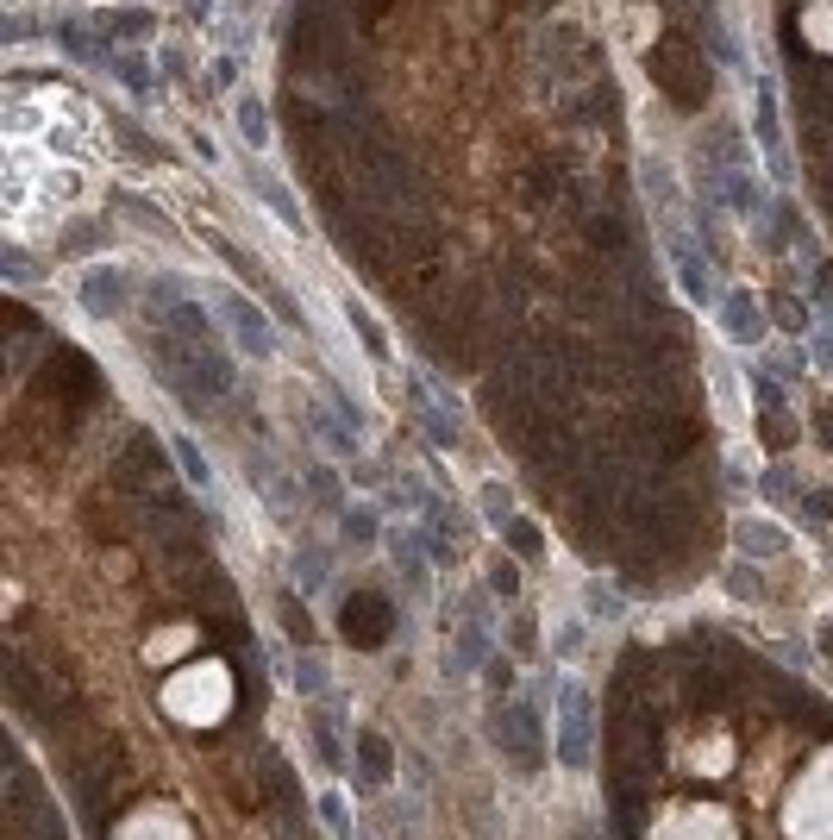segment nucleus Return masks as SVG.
<instances>
[{"label": "nucleus", "mask_w": 833, "mask_h": 840, "mask_svg": "<svg viewBox=\"0 0 833 840\" xmlns=\"http://www.w3.org/2000/svg\"><path fill=\"white\" fill-rule=\"evenodd\" d=\"M251 182H257V195H264V201H270V207H276V220H282V226H295V232H301V207H295V201H289V189H282V182H276V176H264V170H251Z\"/></svg>", "instance_id": "obj_20"}, {"label": "nucleus", "mask_w": 833, "mask_h": 840, "mask_svg": "<svg viewBox=\"0 0 833 840\" xmlns=\"http://www.w3.org/2000/svg\"><path fill=\"white\" fill-rule=\"evenodd\" d=\"M94 32H101V38H145L151 13L145 7H107V13H94Z\"/></svg>", "instance_id": "obj_15"}, {"label": "nucleus", "mask_w": 833, "mask_h": 840, "mask_svg": "<svg viewBox=\"0 0 833 840\" xmlns=\"http://www.w3.org/2000/svg\"><path fill=\"white\" fill-rule=\"evenodd\" d=\"M652 840H740V828H733L727 809H702V803H683L671 809L664 822L652 828Z\"/></svg>", "instance_id": "obj_6"}, {"label": "nucleus", "mask_w": 833, "mask_h": 840, "mask_svg": "<svg viewBox=\"0 0 833 840\" xmlns=\"http://www.w3.org/2000/svg\"><path fill=\"white\" fill-rule=\"evenodd\" d=\"M345 615H357V627H345V634H357L364 646H370V640H383V615H389V609H383L376 596H357V602H345Z\"/></svg>", "instance_id": "obj_18"}, {"label": "nucleus", "mask_w": 833, "mask_h": 840, "mask_svg": "<svg viewBox=\"0 0 833 840\" xmlns=\"http://www.w3.org/2000/svg\"><path fill=\"white\" fill-rule=\"evenodd\" d=\"M220 314H226V333H232V345H238V358H257V364H270L276 358V333H270V314L257 308V301H245V295H220Z\"/></svg>", "instance_id": "obj_5"}, {"label": "nucleus", "mask_w": 833, "mask_h": 840, "mask_svg": "<svg viewBox=\"0 0 833 840\" xmlns=\"http://www.w3.org/2000/svg\"><path fill=\"white\" fill-rule=\"evenodd\" d=\"M771 320L783 326V333H808V326H815V308H808V295L783 289V295H771Z\"/></svg>", "instance_id": "obj_17"}, {"label": "nucleus", "mask_w": 833, "mask_h": 840, "mask_svg": "<svg viewBox=\"0 0 833 840\" xmlns=\"http://www.w3.org/2000/svg\"><path fill=\"white\" fill-rule=\"evenodd\" d=\"M113 840H195V828L182 822V809H170V803H145V809H132L126 822H119Z\"/></svg>", "instance_id": "obj_9"}, {"label": "nucleus", "mask_w": 833, "mask_h": 840, "mask_svg": "<svg viewBox=\"0 0 833 840\" xmlns=\"http://www.w3.org/2000/svg\"><path fill=\"white\" fill-rule=\"evenodd\" d=\"M652 69H658V88H664L677 107H702V101H708V57H702V44L664 38V51L652 57Z\"/></svg>", "instance_id": "obj_3"}, {"label": "nucleus", "mask_w": 833, "mask_h": 840, "mask_svg": "<svg viewBox=\"0 0 833 840\" xmlns=\"http://www.w3.org/2000/svg\"><path fill=\"white\" fill-rule=\"evenodd\" d=\"M357 746H364V765H370V778H389V740H376V734H357Z\"/></svg>", "instance_id": "obj_30"}, {"label": "nucleus", "mask_w": 833, "mask_h": 840, "mask_svg": "<svg viewBox=\"0 0 833 840\" xmlns=\"http://www.w3.org/2000/svg\"><path fill=\"white\" fill-rule=\"evenodd\" d=\"M577 646H583V627H564V634H558V659H577Z\"/></svg>", "instance_id": "obj_36"}, {"label": "nucleus", "mask_w": 833, "mask_h": 840, "mask_svg": "<svg viewBox=\"0 0 833 840\" xmlns=\"http://www.w3.org/2000/svg\"><path fill=\"white\" fill-rule=\"evenodd\" d=\"M345 540H376V508H351V515H345Z\"/></svg>", "instance_id": "obj_32"}, {"label": "nucleus", "mask_w": 833, "mask_h": 840, "mask_svg": "<svg viewBox=\"0 0 833 840\" xmlns=\"http://www.w3.org/2000/svg\"><path fill=\"white\" fill-rule=\"evenodd\" d=\"M320 815H326L332 840H357V834H364V828H357V815H351V803L339 797V790H320Z\"/></svg>", "instance_id": "obj_19"}, {"label": "nucleus", "mask_w": 833, "mask_h": 840, "mask_svg": "<svg viewBox=\"0 0 833 840\" xmlns=\"http://www.w3.org/2000/svg\"><path fill=\"white\" fill-rule=\"evenodd\" d=\"M232 126H238V138L257 151V145H270V120H264V101L257 95H238L232 101Z\"/></svg>", "instance_id": "obj_16"}, {"label": "nucleus", "mask_w": 833, "mask_h": 840, "mask_svg": "<svg viewBox=\"0 0 833 840\" xmlns=\"http://www.w3.org/2000/svg\"><path fill=\"white\" fill-rule=\"evenodd\" d=\"M170 446H176V458H182V477H188V483H195V489H201V496H207V489H213V471H207V458H201V446H195V439H188V433H176V439H170Z\"/></svg>", "instance_id": "obj_22"}, {"label": "nucleus", "mask_w": 833, "mask_h": 840, "mask_svg": "<svg viewBox=\"0 0 833 840\" xmlns=\"http://www.w3.org/2000/svg\"><path fill=\"white\" fill-rule=\"evenodd\" d=\"M783 834L790 840H833V746L815 753V765L783 797Z\"/></svg>", "instance_id": "obj_2"}, {"label": "nucleus", "mask_w": 833, "mask_h": 840, "mask_svg": "<svg viewBox=\"0 0 833 840\" xmlns=\"http://www.w3.org/2000/svg\"><path fill=\"white\" fill-rule=\"evenodd\" d=\"M107 69H113V76L132 88V95H145V88H151V76H145V57H138V51H113V63H107Z\"/></svg>", "instance_id": "obj_24"}, {"label": "nucleus", "mask_w": 833, "mask_h": 840, "mask_svg": "<svg viewBox=\"0 0 833 840\" xmlns=\"http://www.w3.org/2000/svg\"><path fill=\"white\" fill-rule=\"evenodd\" d=\"M408 395H414V414H420V427L433 433V446H458V414H451L445 402H433V389H426L420 377L408 383Z\"/></svg>", "instance_id": "obj_12"}, {"label": "nucleus", "mask_w": 833, "mask_h": 840, "mask_svg": "<svg viewBox=\"0 0 833 840\" xmlns=\"http://www.w3.org/2000/svg\"><path fill=\"white\" fill-rule=\"evenodd\" d=\"M589 740H595L589 690L577 678H564L558 684V759H564V772H583V765H589Z\"/></svg>", "instance_id": "obj_4"}, {"label": "nucleus", "mask_w": 833, "mask_h": 840, "mask_svg": "<svg viewBox=\"0 0 833 840\" xmlns=\"http://www.w3.org/2000/svg\"><path fill=\"white\" fill-rule=\"evenodd\" d=\"M808 352H815L821 370H833V333H827V326H808Z\"/></svg>", "instance_id": "obj_33"}, {"label": "nucleus", "mask_w": 833, "mask_h": 840, "mask_svg": "<svg viewBox=\"0 0 833 840\" xmlns=\"http://www.w3.org/2000/svg\"><path fill=\"white\" fill-rule=\"evenodd\" d=\"M796 508H802V515L815 521V527H827V521H833V489H802V502H796Z\"/></svg>", "instance_id": "obj_29"}, {"label": "nucleus", "mask_w": 833, "mask_h": 840, "mask_svg": "<svg viewBox=\"0 0 833 840\" xmlns=\"http://www.w3.org/2000/svg\"><path fill=\"white\" fill-rule=\"evenodd\" d=\"M295 684H301L307 696H320V690H326V665H320V659H301V671H295Z\"/></svg>", "instance_id": "obj_34"}, {"label": "nucleus", "mask_w": 833, "mask_h": 840, "mask_svg": "<svg viewBox=\"0 0 833 840\" xmlns=\"http://www.w3.org/2000/svg\"><path fill=\"white\" fill-rule=\"evenodd\" d=\"M696 157L708 163V170H746V138L733 120H714L702 138H696Z\"/></svg>", "instance_id": "obj_11"}, {"label": "nucleus", "mask_w": 833, "mask_h": 840, "mask_svg": "<svg viewBox=\"0 0 833 840\" xmlns=\"http://www.w3.org/2000/svg\"><path fill=\"white\" fill-rule=\"evenodd\" d=\"M483 521H489L495 533L514 521V515H508V489H502V483H483Z\"/></svg>", "instance_id": "obj_28"}, {"label": "nucleus", "mask_w": 833, "mask_h": 840, "mask_svg": "<svg viewBox=\"0 0 833 840\" xmlns=\"http://www.w3.org/2000/svg\"><path fill=\"white\" fill-rule=\"evenodd\" d=\"M821 446H827V452H833V408H827V414H821Z\"/></svg>", "instance_id": "obj_37"}, {"label": "nucleus", "mask_w": 833, "mask_h": 840, "mask_svg": "<svg viewBox=\"0 0 833 840\" xmlns=\"http://www.w3.org/2000/svg\"><path fill=\"white\" fill-rule=\"evenodd\" d=\"M502 540H508L520 558H539V552H545V540H539V527H533V521H508V527H502Z\"/></svg>", "instance_id": "obj_27"}, {"label": "nucleus", "mask_w": 833, "mask_h": 840, "mask_svg": "<svg viewBox=\"0 0 833 840\" xmlns=\"http://www.w3.org/2000/svg\"><path fill=\"white\" fill-rule=\"evenodd\" d=\"M721 333L733 345H758V339L771 333V308L752 289H733V295H721Z\"/></svg>", "instance_id": "obj_8"}, {"label": "nucleus", "mask_w": 833, "mask_h": 840, "mask_svg": "<svg viewBox=\"0 0 833 840\" xmlns=\"http://www.w3.org/2000/svg\"><path fill=\"white\" fill-rule=\"evenodd\" d=\"M758 489H765V502H802V489H796V477L783 471V464H771V471L758 477Z\"/></svg>", "instance_id": "obj_26"}, {"label": "nucleus", "mask_w": 833, "mask_h": 840, "mask_svg": "<svg viewBox=\"0 0 833 840\" xmlns=\"http://www.w3.org/2000/svg\"><path fill=\"white\" fill-rule=\"evenodd\" d=\"M758 590H765V583L746 577V565H733V596H758Z\"/></svg>", "instance_id": "obj_35"}, {"label": "nucleus", "mask_w": 833, "mask_h": 840, "mask_svg": "<svg viewBox=\"0 0 833 840\" xmlns=\"http://www.w3.org/2000/svg\"><path fill=\"white\" fill-rule=\"evenodd\" d=\"M395 7H401V0H345V13H351L364 32H376V26H383V19H389Z\"/></svg>", "instance_id": "obj_25"}, {"label": "nucleus", "mask_w": 833, "mask_h": 840, "mask_svg": "<svg viewBox=\"0 0 833 840\" xmlns=\"http://www.w3.org/2000/svg\"><path fill=\"white\" fill-rule=\"evenodd\" d=\"M583 609H589L595 621H621V615H627V602H621V590H608V583L595 577V583H583Z\"/></svg>", "instance_id": "obj_21"}, {"label": "nucleus", "mask_w": 833, "mask_h": 840, "mask_svg": "<svg viewBox=\"0 0 833 840\" xmlns=\"http://www.w3.org/2000/svg\"><path fill=\"white\" fill-rule=\"evenodd\" d=\"M163 709L188 728H207V721H220L232 709V678L220 659H201V665H182L170 684H163Z\"/></svg>", "instance_id": "obj_1"}, {"label": "nucleus", "mask_w": 833, "mask_h": 840, "mask_svg": "<svg viewBox=\"0 0 833 840\" xmlns=\"http://www.w3.org/2000/svg\"><path fill=\"white\" fill-rule=\"evenodd\" d=\"M389 552H395L401 577H408V590H426V558H433V552L420 546V533H414V527H395V533H389Z\"/></svg>", "instance_id": "obj_13"}, {"label": "nucleus", "mask_w": 833, "mask_h": 840, "mask_svg": "<svg viewBox=\"0 0 833 840\" xmlns=\"http://www.w3.org/2000/svg\"><path fill=\"white\" fill-rule=\"evenodd\" d=\"M326 565H332V558H326V552H320V546H307V552H301V558H295V583H301V590H307V596H314V590H320V583H326V577H332V571H326Z\"/></svg>", "instance_id": "obj_23"}, {"label": "nucleus", "mask_w": 833, "mask_h": 840, "mask_svg": "<svg viewBox=\"0 0 833 840\" xmlns=\"http://www.w3.org/2000/svg\"><path fill=\"white\" fill-rule=\"evenodd\" d=\"M639 189H646L658 226H683V189H677V176H671V163H664V157L639 163Z\"/></svg>", "instance_id": "obj_10"}, {"label": "nucleus", "mask_w": 833, "mask_h": 840, "mask_svg": "<svg viewBox=\"0 0 833 840\" xmlns=\"http://www.w3.org/2000/svg\"><path fill=\"white\" fill-rule=\"evenodd\" d=\"M132 301H138V283H132L126 270L107 264V270H88V276H82V308H88L94 320H119Z\"/></svg>", "instance_id": "obj_7"}, {"label": "nucleus", "mask_w": 833, "mask_h": 840, "mask_svg": "<svg viewBox=\"0 0 833 840\" xmlns=\"http://www.w3.org/2000/svg\"><path fill=\"white\" fill-rule=\"evenodd\" d=\"M733 546H740L746 558H777V552H790V540H783L771 521H740V527H733Z\"/></svg>", "instance_id": "obj_14"}, {"label": "nucleus", "mask_w": 833, "mask_h": 840, "mask_svg": "<svg viewBox=\"0 0 833 840\" xmlns=\"http://www.w3.org/2000/svg\"><path fill=\"white\" fill-rule=\"evenodd\" d=\"M188 7H195V13H201V19H207V7H213V0H188Z\"/></svg>", "instance_id": "obj_38"}, {"label": "nucleus", "mask_w": 833, "mask_h": 840, "mask_svg": "<svg viewBox=\"0 0 833 840\" xmlns=\"http://www.w3.org/2000/svg\"><path fill=\"white\" fill-rule=\"evenodd\" d=\"M489 590H495V596H514V590H520V565H514V558H495Z\"/></svg>", "instance_id": "obj_31"}]
</instances>
